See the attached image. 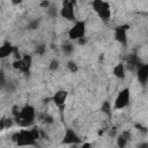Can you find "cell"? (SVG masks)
<instances>
[{
	"label": "cell",
	"mask_w": 148,
	"mask_h": 148,
	"mask_svg": "<svg viewBox=\"0 0 148 148\" xmlns=\"http://www.w3.org/2000/svg\"><path fill=\"white\" fill-rule=\"evenodd\" d=\"M13 123H14V119L12 118H1L0 120V130H6V128H9L13 126Z\"/></svg>",
	"instance_id": "obj_17"
},
{
	"label": "cell",
	"mask_w": 148,
	"mask_h": 148,
	"mask_svg": "<svg viewBox=\"0 0 148 148\" xmlns=\"http://www.w3.org/2000/svg\"><path fill=\"white\" fill-rule=\"evenodd\" d=\"M0 77H1V81H0V83H1V88L3 89L5 87H6V76H5V73H3V71H1L0 72Z\"/></svg>",
	"instance_id": "obj_25"
},
{
	"label": "cell",
	"mask_w": 148,
	"mask_h": 148,
	"mask_svg": "<svg viewBox=\"0 0 148 148\" xmlns=\"http://www.w3.org/2000/svg\"><path fill=\"white\" fill-rule=\"evenodd\" d=\"M61 143H64V145H79V143H81V138L77 135V133L74 130L67 128L65 131Z\"/></svg>",
	"instance_id": "obj_8"
},
{
	"label": "cell",
	"mask_w": 148,
	"mask_h": 148,
	"mask_svg": "<svg viewBox=\"0 0 148 148\" xmlns=\"http://www.w3.org/2000/svg\"><path fill=\"white\" fill-rule=\"evenodd\" d=\"M39 24H40V20L39 18H34V20H30L28 22V30H36L39 28Z\"/></svg>",
	"instance_id": "obj_19"
},
{
	"label": "cell",
	"mask_w": 148,
	"mask_h": 148,
	"mask_svg": "<svg viewBox=\"0 0 148 148\" xmlns=\"http://www.w3.org/2000/svg\"><path fill=\"white\" fill-rule=\"evenodd\" d=\"M131 132L130 131H123L118 136H117V146L118 148H125L128 141L131 140Z\"/></svg>",
	"instance_id": "obj_13"
},
{
	"label": "cell",
	"mask_w": 148,
	"mask_h": 148,
	"mask_svg": "<svg viewBox=\"0 0 148 148\" xmlns=\"http://www.w3.org/2000/svg\"><path fill=\"white\" fill-rule=\"evenodd\" d=\"M31 65H32V58L30 54H23L20 60L13 61V68L22 72L25 75H29Z\"/></svg>",
	"instance_id": "obj_5"
},
{
	"label": "cell",
	"mask_w": 148,
	"mask_h": 148,
	"mask_svg": "<svg viewBox=\"0 0 148 148\" xmlns=\"http://www.w3.org/2000/svg\"><path fill=\"white\" fill-rule=\"evenodd\" d=\"M38 119H39L42 123L46 124V125H51V124H53V123H54V119H53V117H52L51 114L46 113V112L39 113V114H38Z\"/></svg>",
	"instance_id": "obj_16"
},
{
	"label": "cell",
	"mask_w": 148,
	"mask_h": 148,
	"mask_svg": "<svg viewBox=\"0 0 148 148\" xmlns=\"http://www.w3.org/2000/svg\"><path fill=\"white\" fill-rule=\"evenodd\" d=\"M77 43H79L80 45H84V44L87 43V40H86V37H83V38H81V39H79V40H77Z\"/></svg>",
	"instance_id": "obj_28"
},
{
	"label": "cell",
	"mask_w": 148,
	"mask_h": 148,
	"mask_svg": "<svg viewBox=\"0 0 148 148\" xmlns=\"http://www.w3.org/2000/svg\"><path fill=\"white\" fill-rule=\"evenodd\" d=\"M74 3L73 1H65L62 2L61 8L59 9V15L68 21H74L75 20V12H74Z\"/></svg>",
	"instance_id": "obj_7"
},
{
	"label": "cell",
	"mask_w": 148,
	"mask_h": 148,
	"mask_svg": "<svg viewBox=\"0 0 148 148\" xmlns=\"http://www.w3.org/2000/svg\"><path fill=\"white\" fill-rule=\"evenodd\" d=\"M86 36V22L84 21H75L72 28L68 30V38L71 40H79Z\"/></svg>",
	"instance_id": "obj_4"
},
{
	"label": "cell",
	"mask_w": 148,
	"mask_h": 148,
	"mask_svg": "<svg viewBox=\"0 0 148 148\" xmlns=\"http://www.w3.org/2000/svg\"><path fill=\"white\" fill-rule=\"evenodd\" d=\"M113 75L117 79H120V80L125 79V76H126V67H125V65L123 62H119L113 67Z\"/></svg>",
	"instance_id": "obj_15"
},
{
	"label": "cell",
	"mask_w": 148,
	"mask_h": 148,
	"mask_svg": "<svg viewBox=\"0 0 148 148\" xmlns=\"http://www.w3.org/2000/svg\"><path fill=\"white\" fill-rule=\"evenodd\" d=\"M12 141H14L20 147L35 146L37 142L31 130H21L20 132H15L12 135Z\"/></svg>",
	"instance_id": "obj_2"
},
{
	"label": "cell",
	"mask_w": 148,
	"mask_h": 148,
	"mask_svg": "<svg viewBox=\"0 0 148 148\" xmlns=\"http://www.w3.org/2000/svg\"><path fill=\"white\" fill-rule=\"evenodd\" d=\"M59 67H60V62H59V60H58V59H52V60L50 61V65H49L50 71L56 72V71H58V69H59Z\"/></svg>",
	"instance_id": "obj_21"
},
{
	"label": "cell",
	"mask_w": 148,
	"mask_h": 148,
	"mask_svg": "<svg viewBox=\"0 0 148 148\" xmlns=\"http://www.w3.org/2000/svg\"><path fill=\"white\" fill-rule=\"evenodd\" d=\"M135 127H136L139 131H141L142 133H147V128H146V127H143L141 124H135Z\"/></svg>",
	"instance_id": "obj_27"
},
{
	"label": "cell",
	"mask_w": 148,
	"mask_h": 148,
	"mask_svg": "<svg viewBox=\"0 0 148 148\" xmlns=\"http://www.w3.org/2000/svg\"><path fill=\"white\" fill-rule=\"evenodd\" d=\"M128 29H130V25L127 24L116 27L114 29V39L124 46L127 44V30Z\"/></svg>",
	"instance_id": "obj_9"
},
{
	"label": "cell",
	"mask_w": 148,
	"mask_h": 148,
	"mask_svg": "<svg viewBox=\"0 0 148 148\" xmlns=\"http://www.w3.org/2000/svg\"><path fill=\"white\" fill-rule=\"evenodd\" d=\"M67 68H68V71H69L71 73H76V72L79 71V67H77L76 62H75V61H72V60L67 62Z\"/></svg>",
	"instance_id": "obj_23"
},
{
	"label": "cell",
	"mask_w": 148,
	"mask_h": 148,
	"mask_svg": "<svg viewBox=\"0 0 148 148\" xmlns=\"http://www.w3.org/2000/svg\"><path fill=\"white\" fill-rule=\"evenodd\" d=\"M136 77L141 84H146L148 82V64H142L136 69Z\"/></svg>",
	"instance_id": "obj_11"
},
{
	"label": "cell",
	"mask_w": 148,
	"mask_h": 148,
	"mask_svg": "<svg viewBox=\"0 0 148 148\" xmlns=\"http://www.w3.org/2000/svg\"><path fill=\"white\" fill-rule=\"evenodd\" d=\"M35 51H36V53H37V54H43V53H44V51H45V45H43V44L37 45Z\"/></svg>",
	"instance_id": "obj_24"
},
{
	"label": "cell",
	"mask_w": 148,
	"mask_h": 148,
	"mask_svg": "<svg viewBox=\"0 0 148 148\" xmlns=\"http://www.w3.org/2000/svg\"><path fill=\"white\" fill-rule=\"evenodd\" d=\"M14 50H15V46H13L9 42H5L2 44V46L0 47V58L5 59V58L9 57L10 54L14 53Z\"/></svg>",
	"instance_id": "obj_14"
},
{
	"label": "cell",
	"mask_w": 148,
	"mask_h": 148,
	"mask_svg": "<svg viewBox=\"0 0 148 148\" xmlns=\"http://www.w3.org/2000/svg\"><path fill=\"white\" fill-rule=\"evenodd\" d=\"M51 5H52V2L46 1V0H43V1H40V3H39V6H40L42 8H44V9H47Z\"/></svg>",
	"instance_id": "obj_26"
},
{
	"label": "cell",
	"mask_w": 148,
	"mask_h": 148,
	"mask_svg": "<svg viewBox=\"0 0 148 148\" xmlns=\"http://www.w3.org/2000/svg\"><path fill=\"white\" fill-rule=\"evenodd\" d=\"M67 96H68V92L66 90H58L51 98V101L58 106V108H62L66 103V99H67Z\"/></svg>",
	"instance_id": "obj_10"
},
{
	"label": "cell",
	"mask_w": 148,
	"mask_h": 148,
	"mask_svg": "<svg viewBox=\"0 0 148 148\" xmlns=\"http://www.w3.org/2000/svg\"><path fill=\"white\" fill-rule=\"evenodd\" d=\"M61 50H62V52H64L65 54H71V53L73 52V50H74V45L71 44V43L64 44V45L61 46Z\"/></svg>",
	"instance_id": "obj_22"
},
{
	"label": "cell",
	"mask_w": 148,
	"mask_h": 148,
	"mask_svg": "<svg viewBox=\"0 0 148 148\" xmlns=\"http://www.w3.org/2000/svg\"><path fill=\"white\" fill-rule=\"evenodd\" d=\"M116 132H117V130H116V127H113V128H111V130L109 131V135H111V136H113V135L116 134Z\"/></svg>",
	"instance_id": "obj_29"
},
{
	"label": "cell",
	"mask_w": 148,
	"mask_h": 148,
	"mask_svg": "<svg viewBox=\"0 0 148 148\" xmlns=\"http://www.w3.org/2000/svg\"><path fill=\"white\" fill-rule=\"evenodd\" d=\"M46 13H47V15H49L51 18H56V17L58 16V14H59L57 6H56V5H53V3H52V5L46 9Z\"/></svg>",
	"instance_id": "obj_18"
},
{
	"label": "cell",
	"mask_w": 148,
	"mask_h": 148,
	"mask_svg": "<svg viewBox=\"0 0 148 148\" xmlns=\"http://www.w3.org/2000/svg\"><path fill=\"white\" fill-rule=\"evenodd\" d=\"M101 110L103 113L108 114V116H111V104L108 102V101H104L102 103V106H101Z\"/></svg>",
	"instance_id": "obj_20"
},
{
	"label": "cell",
	"mask_w": 148,
	"mask_h": 148,
	"mask_svg": "<svg viewBox=\"0 0 148 148\" xmlns=\"http://www.w3.org/2000/svg\"><path fill=\"white\" fill-rule=\"evenodd\" d=\"M126 65H127V68L130 69V71H132V72H136V69L142 65L141 62H140V59L138 58V56L136 54H130L128 56V58H127V61H126Z\"/></svg>",
	"instance_id": "obj_12"
},
{
	"label": "cell",
	"mask_w": 148,
	"mask_h": 148,
	"mask_svg": "<svg viewBox=\"0 0 148 148\" xmlns=\"http://www.w3.org/2000/svg\"><path fill=\"white\" fill-rule=\"evenodd\" d=\"M138 148H148V143L147 142H142L138 146Z\"/></svg>",
	"instance_id": "obj_30"
},
{
	"label": "cell",
	"mask_w": 148,
	"mask_h": 148,
	"mask_svg": "<svg viewBox=\"0 0 148 148\" xmlns=\"http://www.w3.org/2000/svg\"><path fill=\"white\" fill-rule=\"evenodd\" d=\"M91 6L96 14L99 16V18H102L103 21H109V18L111 17V8L109 2L102 0H94L91 2Z\"/></svg>",
	"instance_id": "obj_3"
},
{
	"label": "cell",
	"mask_w": 148,
	"mask_h": 148,
	"mask_svg": "<svg viewBox=\"0 0 148 148\" xmlns=\"http://www.w3.org/2000/svg\"><path fill=\"white\" fill-rule=\"evenodd\" d=\"M36 118V110L32 105L25 104L23 108H21L18 117H16L14 120L20 127H29L34 124Z\"/></svg>",
	"instance_id": "obj_1"
},
{
	"label": "cell",
	"mask_w": 148,
	"mask_h": 148,
	"mask_svg": "<svg viewBox=\"0 0 148 148\" xmlns=\"http://www.w3.org/2000/svg\"><path fill=\"white\" fill-rule=\"evenodd\" d=\"M81 148H91V145L90 143H83Z\"/></svg>",
	"instance_id": "obj_31"
},
{
	"label": "cell",
	"mask_w": 148,
	"mask_h": 148,
	"mask_svg": "<svg viewBox=\"0 0 148 148\" xmlns=\"http://www.w3.org/2000/svg\"><path fill=\"white\" fill-rule=\"evenodd\" d=\"M130 99H131V92H130V89L128 88H124L121 89L116 99H114V105H113V109L114 110H121L124 108H126L128 104H130Z\"/></svg>",
	"instance_id": "obj_6"
},
{
	"label": "cell",
	"mask_w": 148,
	"mask_h": 148,
	"mask_svg": "<svg viewBox=\"0 0 148 148\" xmlns=\"http://www.w3.org/2000/svg\"><path fill=\"white\" fill-rule=\"evenodd\" d=\"M12 3H14V5H18V3H21V1L18 0V1H13Z\"/></svg>",
	"instance_id": "obj_32"
}]
</instances>
